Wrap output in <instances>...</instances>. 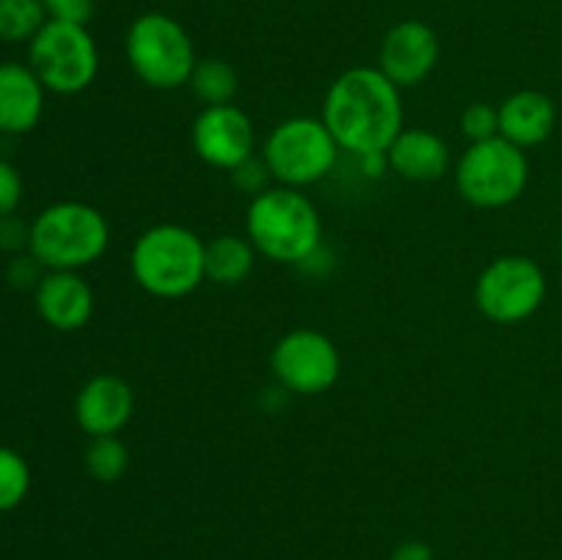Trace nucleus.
<instances>
[{
	"instance_id": "obj_1",
	"label": "nucleus",
	"mask_w": 562,
	"mask_h": 560,
	"mask_svg": "<svg viewBox=\"0 0 562 560\" xmlns=\"http://www.w3.org/2000/svg\"><path fill=\"white\" fill-rule=\"evenodd\" d=\"M322 121L333 132L340 152L355 157L387 152L404 130L401 88L379 66H351L324 93Z\"/></svg>"
},
{
	"instance_id": "obj_2",
	"label": "nucleus",
	"mask_w": 562,
	"mask_h": 560,
	"mask_svg": "<svg viewBox=\"0 0 562 560\" xmlns=\"http://www.w3.org/2000/svg\"><path fill=\"white\" fill-rule=\"evenodd\" d=\"M245 236L252 242L258 256L300 267L322 247L324 223L316 203L305 192L272 184L261 195L250 198Z\"/></svg>"
},
{
	"instance_id": "obj_3",
	"label": "nucleus",
	"mask_w": 562,
	"mask_h": 560,
	"mask_svg": "<svg viewBox=\"0 0 562 560\" xmlns=\"http://www.w3.org/2000/svg\"><path fill=\"white\" fill-rule=\"evenodd\" d=\"M130 272L157 300L190 296L206 280V242L187 225H151L132 245Z\"/></svg>"
},
{
	"instance_id": "obj_4",
	"label": "nucleus",
	"mask_w": 562,
	"mask_h": 560,
	"mask_svg": "<svg viewBox=\"0 0 562 560\" xmlns=\"http://www.w3.org/2000/svg\"><path fill=\"white\" fill-rule=\"evenodd\" d=\"M27 228V253L44 269L80 272L97 264L110 247L108 217L82 201L49 203Z\"/></svg>"
},
{
	"instance_id": "obj_5",
	"label": "nucleus",
	"mask_w": 562,
	"mask_h": 560,
	"mask_svg": "<svg viewBox=\"0 0 562 560\" xmlns=\"http://www.w3.org/2000/svg\"><path fill=\"white\" fill-rule=\"evenodd\" d=\"M124 53L137 80L154 91L184 88L198 64L195 44L187 27L162 11H148L132 22Z\"/></svg>"
},
{
	"instance_id": "obj_6",
	"label": "nucleus",
	"mask_w": 562,
	"mask_h": 560,
	"mask_svg": "<svg viewBox=\"0 0 562 560\" xmlns=\"http://www.w3.org/2000/svg\"><path fill=\"white\" fill-rule=\"evenodd\" d=\"M338 154L340 146L322 115L318 119L294 115V119L280 121L261 148V159L272 173L274 184L294 187V190H305L327 179L338 163Z\"/></svg>"
},
{
	"instance_id": "obj_7",
	"label": "nucleus",
	"mask_w": 562,
	"mask_h": 560,
	"mask_svg": "<svg viewBox=\"0 0 562 560\" xmlns=\"http://www.w3.org/2000/svg\"><path fill=\"white\" fill-rule=\"evenodd\" d=\"M456 187L477 209H505L525 195L530 184V159L525 148L505 137L470 143L456 165Z\"/></svg>"
},
{
	"instance_id": "obj_8",
	"label": "nucleus",
	"mask_w": 562,
	"mask_h": 560,
	"mask_svg": "<svg viewBox=\"0 0 562 560\" xmlns=\"http://www.w3.org/2000/svg\"><path fill=\"white\" fill-rule=\"evenodd\" d=\"M27 66L42 86L58 97H75L91 88L99 75V49L86 25L53 22L31 38Z\"/></svg>"
},
{
	"instance_id": "obj_9",
	"label": "nucleus",
	"mask_w": 562,
	"mask_h": 560,
	"mask_svg": "<svg viewBox=\"0 0 562 560\" xmlns=\"http://www.w3.org/2000/svg\"><path fill=\"white\" fill-rule=\"evenodd\" d=\"M547 272L530 256H499L475 280V307L494 324H521L547 302Z\"/></svg>"
},
{
	"instance_id": "obj_10",
	"label": "nucleus",
	"mask_w": 562,
	"mask_h": 560,
	"mask_svg": "<svg viewBox=\"0 0 562 560\" xmlns=\"http://www.w3.org/2000/svg\"><path fill=\"white\" fill-rule=\"evenodd\" d=\"M272 377L291 395H322L340 379V351L329 335L300 327L278 338L269 355Z\"/></svg>"
},
{
	"instance_id": "obj_11",
	"label": "nucleus",
	"mask_w": 562,
	"mask_h": 560,
	"mask_svg": "<svg viewBox=\"0 0 562 560\" xmlns=\"http://www.w3.org/2000/svg\"><path fill=\"white\" fill-rule=\"evenodd\" d=\"M198 159L217 170H234L256 157V126L236 104L203 108L190 130Z\"/></svg>"
},
{
	"instance_id": "obj_12",
	"label": "nucleus",
	"mask_w": 562,
	"mask_h": 560,
	"mask_svg": "<svg viewBox=\"0 0 562 560\" xmlns=\"http://www.w3.org/2000/svg\"><path fill=\"white\" fill-rule=\"evenodd\" d=\"M439 64V36L420 20L395 22L379 47V71L404 91L431 77Z\"/></svg>"
},
{
	"instance_id": "obj_13",
	"label": "nucleus",
	"mask_w": 562,
	"mask_h": 560,
	"mask_svg": "<svg viewBox=\"0 0 562 560\" xmlns=\"http://www.w3.org/2000/svg\"><path fill=\"white\" fill-rule=\"evenodd\" d=\"M132 412L135 390L119 373H97L77 390L75 421L88 439L121 434L132 421Z\"/></svg>"
},
{
	"instance_id": "obj_14",
	"label": "nucleus",
	"mask_w": 562,
	"mask_h": 560,
	"mask_svg": "<svg viewBox=\"0 0 562 560\" xmlns=\"http://www.w3.org/2000/svg\"><path fill=\"white\" fill-rule=\"evenodd\" d=\"M33 305L42 322L58 333H77L86 327L97 307L91 283L80 272L69 269H44L33 289Z\"/></svg>"
},
{
	"instance_id": "obj_15",
	"label": "nucleus",
	"mask_w": 562,
	"mask_h": 560,
	"mask_svg": "<svg viewBox=\"0 0 562 560\" xmlns=\"http://www.w3.org/2000/svg\"><path fill=\"white\" fill-rule=\"evenodd\" d=\"M47 88L27 64H0V135H25L44 115Z\"/></svg>"
},
{
	"instance_id": "obj_16",
	"label": "nucleus",
	"mask_w": 562,
	"mask_h": 560,
	"mask_svg": "<svg viewBox=\"0 0 562 560\" xmlns=\"http://www.w3.org/2000/svg\"><path fill=\"white\" fill-rule=\"evenodd\" d=\"M390 170L406 181H437L453 165L448 141L426 126H404L387 148Z\"/></svg>"
},
{
	"instance_id": "obj_17",
	"label": "nucleus",
	"mask_w": 562,
	"mask_h": 560,
	"mask_svg": "<svg viewBox=\"0 0 562 560\" xmlns=\"http://www.w3.org/2000/svg\"><path fill=\"white\" fill-rule=\"evenodd\" d=\"M499 110V137L519 148H536L552 137L554 126H558V108H554L552 97L536 88H525V91L510 93L497 104Z\"/></svg>"
},
{
	"instance_id": "obj_18",
	"label": "nucleus",
	"mask_w": 562,
	"mask_h": 560,
	"mask_svg": "<svg viewBox=\"0 0 562 560\" xmlns=\"http://www.w3.org/2000/svg\"><path fill=\"white\" fill-rule=\"evenodd\" d=\"M258 250L247 236L220 234L206 242V280L217 285H239L256 269Z\"/></svg>"
},
{
	"instance_id": "obj_19",
	"label": "nucleus",
	"mask_w": 562,
	"mask_h": 560,
	"mask_svg": "<svg viewBox=\"0 0 562 560\" xmlns=\"http://www.w3.org/2000/svg\"><path fill=\"white\" fill-rule=\"evenodd\" d=\"M187 88L203 108H217V104H234L239 93V71L234 64L223 58H203L192 69Z\"/></svg>"
},
{
	"instance_id": "obj_20",
	"label": "nucleus",
	"mask_w": 562,
	"mask_h": 560,
	"mask_svg": "<svg viewBox=\"0 0 562 560\" xmlns=\"http://www.w3.org/2000/svg\"><path fill=\"white\" fill-rule=\"evenodd\" d=\"M82 461H86V470L93 481L115 483L130 470V448H126L119 434L91 437L86 453H82Z\"/></svg>"
},
{
	"instance_id": "obj_21",
	"label": "nucleus",
	"mask_w": 562,
	"mask_h": 560,
	"mask_svg": "<svg viewBox=\"0 0 562 560\" xmlns=\"http://www.w3.org/2000/svg\"><path fill=\"white\" fill-rule=\"evenodd\" d=\"M47 25L42 0H0V38L3 42H31Z\"/></svg>"
},
{
	"instance_id": "obj_22",
	"label": "nucleus",
	"mask_w": 562,
	"mask_h": 560,
	"mask_svg": "<svg viewBox=\"0 0 562 560\" xmlns=\"http://www.w3.org/2000/svg\"><path fill=\"white\" fill-rule=\"evenodd\" d=\"M31 481V464L25 461V456L20 450L0 445V514L20 508L25 503Z\"/></svg>"
},
{
	"instance_id": "obj_23",
	"label": "nucleus",
	"mask_w": 562,
	"mask_h": 560,
	"mask_svg": "<svg viewBox=\"0 0 562 560\" xmlns=\"http://www.w3.org/2000/svg\"><path fill=\"white\" fill-rule=\"evenodd\" d=\"M461 132L470 143L492 141L499 135V110L497 104L472 102L461 110Z\"/></svg>"
},
{
	"instance_id": "obj_24",
	"label": "nucleus",
	"mask_w": 562,
	"mask_h": 560,
	"mask_svg": "<svg viewBox=\"0 0 562 560\" xmlns=\"http://www.w3.org/2000/svg\"><path fill=\"white\" fill-rule=\"evenodd\" d=\"M231 181H234V187L239 192H247L250 198H256L272 187L269 184V181H272V173H269V168L263 165V159L250 157L247 163H241L239 168L231 170Z\"/></svg>"
},
{
	"instance_id": "obj_25",
	"label": "nucleus",
	"mask_w": 562,
	"mask_h": 560,
	"mask_svg": "<svg viewBox=\"0 0 562 560\" xmlns=\"http://www.w3.org/2000/svg\"><path fill=\"white\" fill-rule=\"evenodd\" d=\"M47 20L69 22V25H88L97 9V0H42Z\"/></svg>"
},
{
	"instance_id": "obj_26",
	"label": "nucleus",
	"mask_w": 562,
	"mask_h": 560,
	"mask_svg": "<svg viewBox=\"0 0 562 560\" xmlns=\"http://www.w3.org/2000/svg\"><path fill=\"white\" fill-rule=\"evenodd\" d=\"M22 201V176L9 159L0 157V217L14 214Z\"/></svg>"
},
{
	"instance_id": "obj_27",
	"label": "nucleus",
	"mask_w": 562,
	"mask_h": 560,
	"mask_svg": "<svg viewBox=\"0 0 562 560\" xmlns=\"http://www.w3.org/2000/svg\"><path fill=\"white\" fill-rule=\"evenodd\" d=\"M390 560H434V549L426 541H404L393 549Z\"/></svg>"
},
{
	"instance_id": "obj_28",
	"label": "nucleus",
	"mask_w": 562,
	"mask_h": 560,
	"mask_svg": "<svg viewBox=\"0 0 562 560\" xmlns=\"http://www.w3.org/2000/svg\"><path fill=\"white\" fill-rule=\"evenodd\" d=\"M357 159H360V168L368 179H382V176L390 170L387 152H371V154H362V157Z\"/></svg>"
}]
</instances>
